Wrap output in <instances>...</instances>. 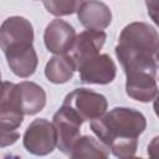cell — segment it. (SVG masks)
Masks as SVG:
<instances>
[{"mask_svg":"<svg viewBox=\"0 0 159 159\" xmlns=\"http://www.w3.org/2000/svg\"><path fill=\"white\" fill-rule=\"evenodd\" d=\"M15 91L25 116H34L43 109L46 104V92L37 83L22 81L15 84Z\"/></svg>","mask_w":159,"mask_h":159,"instance_id":"7c38bea8","label":"cell"},{"mask_svg":"<svg viewBox=\"0 0 159 159\" xmlns=\"http://www.w3.org/2000/svg\"><path fill=\"white\" fill-rule=\"evenodd\" d=\"M20 138V134L17 130H5L0 129V147L5 148L7 145H11L17 142Z\"/></svg>","mask_w":159,"mask_h":159,"instance_id":"ac0fdd59","label":"cell"},{"mask_svg":"<svg viewBox=\"0 0 159 159\" xmlns=\"http://www.w3.org/2000/svg\"><path fill=\"white\" fill-rule=\"evenodd\" d=\"M75 71L77 70L71 57L67 53H62L55 55L48 60L45 67V76L52 83L62 84L73 77Z\"/></svg>","mask_w":159,"mask_h":159,"instance_id":"9a60e30c","label":"cell"},{"mask_svg":"<svg viewBox=\"0 0 159 159\" xmlns=\"http://www.w3.org/2000/svg\"><path fill=\"white\" fill-rule=\"evenodd\" d=\"M147 153L149 155V158H153V159H159V135L154 137L148 147H147Z\"/></svg>","mask_w":159,"mask_h":159,"instance_id":"ffe728a7","label":"cell"},{"mask_svg":"<svg viewBox=\"0 0 159 159\" xmlns=\"http://www.w3.org/2000/svg\"><path fill=\"white\" fill-rule=\"evenodd\" d=\"M46 10L53 16H67L77 12L84 0H42Z\"/></svg>","mask_w":159,"mask_h":159,"instance_id":"e0dca14e","label":"cell"},{"mask_svg":"<svg viewBox=\"0 0 159 159\" xmlns=\"http://www.w3.org/2000/svg\"><path fill=\"white\" fill-rule=\"evenodd\" d=\"M52 122L57 132V148L70 157L75 143L81 137V127L84 120L73 109L62 104L53 114Z\"/></svg>","mask_w":159,"mask_h":159,"instance_id":"8992f818","label":"cell"},{"mask_svg":"<svg viewBox=\"0 0 159 159\" xmlns=\"http://www.w3.org/2000/svg\"><path fill=\"white\" fill-rule=\"evenodd\" d=\"M34 27L22 16H10L0 29V43L4 55L34 47Z\"/></svg>","mask_w":159,"mask_h":159,"instance_id":"7a4b0ae2","label":"cell"},{"mask_svg":"<svg viewBox=\"0 0 159 159\" xmlns=\"http://www.w3.org/2000/svg\"><path fill=\"white\" fill-rule=\"evenodd\" d=\"M155 61H157L158 70H159V46H158V50H157V52H155Z\"/></svg>","mask_w":159,"mask_h":159,"instance_id":"7402d4cb","label":"cell"},{"mask_svg":"<svg viewBox=\"0 0 159 159\" xmlns=\"http://www.w3.org/2000/svg\"><path fill=\"white\" fill-rule=\"evenodd\" d=\"M147 11L153 22L159 27V0H144Z\"/></svg>","mask_w":159,"mask_h":159,"instance_id":"d6986e66","label":"cell"},{"mask_svg":"<svg viewBox=\"0 0 159 159\" xmlns=\"http://www.w3.org/2000/svg\"><path fill=\"white\" fill-rule=\"evenodd\" d=\"M109 155V148L102 143L99 139H96L91 135H81L75 143L70 158H96L102 159Z\"/></svg>","mask_w":159,"mask_h":159,"instance_id":"2e32d148","label":"cell"},{"mask_svg":"<svg viewBox=\"0 0 159 159\" xmlns=\"http://www.w3.org/2000/svg\"><path fill=\"white\" fill-rule=\"evenodd\" d=\"M106 39L107 35L103 30H84L76 36V40L67 55L73 61L77 71L84 62L99 55Z\"/></svg>","mask_w":159,"mask_h":159,"instance_id":"52a82bcc","label":"cell"},{"mask_svg":"<svg viewBox=\"0 0 159 159\" xmlns=\"http://www.w3.org/2000/svg\"><path fill=\"white\" fill-rule=\"evenodd\" d=\"M15 84L4 81L0 99V129L16 130L24 120V112L19 103Z\"/></svg>","mask_w":159,"mask_h":159,"instance_id":"30bf717a","label":"cell"},{"mask_svg":"<svg viewBox=\"0 0 159 159\" xmlns=\"http://www.w3.org/2000/svg\"><path fill=\"white\" fill-rule=\"evenodd\" d=\"M77 17L87 30H104L112 21V11L99 0H84Z\"/></svg>","mask_w":159,"mask_h":159,"instance_id":"8fae6325","label":"cell"},{"mask_svg":"<svg viewBox=\"0 0 159 159\" xmlns=\"http://www.w3.org/2000/svg\"><path fill=\"white\" fill-rule=\"evenodd\" d=\"M80 80L86 84H108L117 75V66L107 53H99L80 68Z\"/></svg>","mask_w":159,"mask_h":159,"instance_id":"ba28073f","label":"cell"},{"mask_svg":"<svg viewBox=\"0 0 159 159\" xmlns=\"http://www.w3.org/2000/svg\"><path fill=\"white\" fill-rule=\"evenodd\" d=\"M25 149L34 155H47L57 147V132L53 122L46 118L32 120L26 128L22 138Z\"/></svg>","mask_w":159,"mask_h":159,"instance_id":"3957f363","label":"cell"},{"mask_svg":"<svg viewBox=\"0 0 159 159\" xmlns=\"http://www.w3.org/2000/svg\"><path fill=\"white\" fill-rule=\"evenodd\" d=\"M62 104L73 109L83 120H92L103 116L107 111L108 102L106 97L88 88H76L70 92Z\"/></svg>","mask_w":159,"mask_h":159,"instance_id":"5b68a950","label":"cell"},{"mask_svg":"<svg viewBox=\"0 0 159 159\" xmlns=\"http://www.w3.org/2000/svg\"><path fill=\"white\" fill-rule=\"evenodd\" d=\"M118 46L155 56L159 46V34L149 24L135 21L123 27L118 39Z\"/></svg>","mask_w":159,"mask_h":159,"instance_id":"277c9868","label":"cell"},{"mask_svg":"<svg viewBox=\"0 0 159 159\" xmlns=\"http://www.w3.org/2000/svg\"><path fill=\"white\" fill-rule=\"evenodd\" d=\"M5 57L11 72L20 78H27L32 76L37 68L39 58L34 47L7 53L5 55Z\"/></svg>","mask_w":159,"mask_h":159,"instance_id":"5bb4252c","label":"cell"},{"mask_svg":"<svg viewBox=\"0 0 159 159\" xmlns=\"http://www.w3.org/2000/svg\"><path fill=\"white\" fill-rule=\"evenodd\" d=\"M89 127L117 158L134 157L138 138L147 128L144 114L134 108L116 107L99 118L92 119Z\"/></svg>","mask_w":159,"mask_h":159,"instance_id":"6da1fadb","label":"cell"},{"mask_svg":"<svg viewBox=\"0 0 159 159\" xmlns=\"http://www.w3.org/2000/svg\"><path fill=\"white\" fill-rule=\"evenodd\" d=\"M76 36V31L71 24L61 19H55L45 29L43 42L51 53L62 55L70 51Z\"/></svg>","mask_w":159,"mask_h":159,"instance_id":"9c48e42d","label":"cell"},{"mask_svg":"<svg viewBox=\"0 0 159 159\" xmlns=\"http://www.w3.org/2000/svg\"><path fill=\"white\" fill-rule=\"evenodd\" d=\"M153 109H154L155 116L159 118V91H158V93H157L155 98L153 99Z\"/></svg>","mask_w":159,"mask_h":159,"instance_id":"44dd1931","label":"cell"},{"mask_svg":"<svg viewBox=\"0 0 159 159\" xmlns=\"http://www.w3.org/2000/svg\"><path fill=\"white\" fill-rule=\"evenodd\" d=\"M125 77V92L132 99L142 103H148L155 98L159 91L155 75L135 73Z\"/></svg>","mask_w":159,"mask_h":159,"instance_id":"4fadbf2b","label":"cell"}]
</instances>
